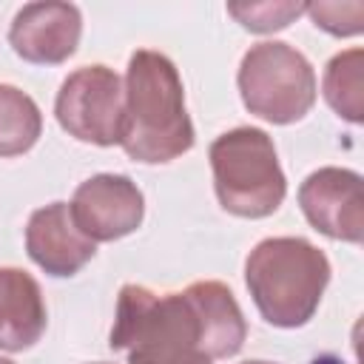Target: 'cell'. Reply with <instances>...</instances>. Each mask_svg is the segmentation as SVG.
<instances>
[{
	"label": "cell",
	"mask_w": 364,
	"mask_h": 364,
	"mask_svg": "<svg viewBox=\"0 0 364 364\" xmlns=\"http://www.w3.org/2000/svg\"><path fill=\"white\" fill-rule=\"evenodd\" d=\"M247 324L230 287L193 282L182 293L125 284L117 299L111 350L128 364H199L242 350Z\"/></svg>",
	"instance_id": "1"
},
{
	"label": "cell",
	"mask_w": 364,
	"mask_h": 364,
	"mask_svg": "<svg viewBox=\"0 0 364 364\" xmlns=\"http://www.w3.org/2000/svg\"><path fill=\"white\" fill-rule=\"evenodd\" d=\"M122 151L145 165L171 162L193 148V122L176 65L151 48H139L125 71Z\"/></svg>",
	"instance_id": "2"
},
{
	"label": "cell",
	"mask_w": 364,
	"mask_h": 364,
	"mask_svg": "<svg viewBox=\"0 0 364 364\" xmlns=\"http://www.w3.org/2000/svg\"><path fill=\"white\" fill-rule=\"evenodd\" d=\"M245 282L259 316L273 327L293 330L316 316L330 282V262L301 236H273L250 250Z\"/></svg>",
	"instance_id": "3"
},
{
	"label": "cell",
	"mask_w": 364,
	"mask_h": 364,
	"mask_svg": "<svg viewBox=\"0 0 364 364\" xmlns=\"http://www.w3.org/2000/svg\"><path fill=\"white\" fill-rule=\"evenodd\" d=\"M210 168L219 205L245 219H262L279 210L287 179L273 139L262 128H233L210 142Z\"/></svg>",
	"instance_id": "4"
},
{
	"label": "cell",
	"mask_w": 364,
	"mask_h": 364,
	"mask_svg": "<svg viewBox=\"0 0 364 364\" xmlns=\"http://www.w3.org/2000/svg\"><path fill=\"white\" fill-rule=\"evenodd\" d=\"M236 82L245 108L273 125L299 122L316 102V71L310 60L279 40L250 46Z\"/></svg>",
	"instance_id": "5"
},
{
	"label": "cell",
	"mask_w": 364,
	"mask_h": 364,
	"mask_svg": "<svg viewBox=\"0 0 364 364\" xmlns=\"http://www.w3.org/2000/svg\"><path fill=\"white\" fill-rule=\"evenodd\" d=\"M63 131L91 145H119L125 131V85L108 65H82L71 71L54 100Z\"/></svg>",
	"instance_id": "6"
},
{
	"label": "cell",
	"mask_w": 364,
	"mask_h": 364,
	"mask_svg": "<svg viewBox=\"0 0 364 364\" xmlns=\"http://www.w3.org/2000/svg\"><path fill=\"white\" fill-rule=\"evenodd\" d=\"M68 208L74 225L97 245L134 233L145 216V196L122 173H97L77 185Z\"/></svg>",
	"instance_id": "7"
},
{
	"label": "cell",
	"mask_w": 364,
	"mask_h": 364,
	"mask_svg": "<svg viewBox=\"0 0 364 364\" xmlns=\"http://www.w3.org/2000/svg\"><path fill=\"white\" fill-rule=\"evenodd\" d=\"M299 205L307 222L338 242L358 245L364 236L361 176L347 168H318L299 188Z\"/></svg>",
	"instance_id": "8"
},
{
	"label": "cell",
	"mask_w": 364,
	"mask_h": 364,
	"mask_svg": "<svg viewBox=\"0 0 364 364\" xmlns=\"http://www.w3.org/2000/svg\"><path fill=\"white\" fill-rule=\"evenodd\" d=\"M82 34V14L74 3H26L9 28V43L17 57L34 65L65 63Z\"/></svg>",
	"instance_id": "9"
},
{
	"label": "cell",
	"mask_w": 364,
	"mask_h": 364,
	"mask_svg": "<svg viewBox=\"0 0 364 364\" xmlns=\"http://www.w3.org/2000/svg\"><path fill=\"white\" fill-rule=\"evenodd\" d=\"M26 250L48 276L68 279L94 259L97 245L74 225L68 202H51L31 213L26 225Z\"/></svg>",
	"instance_id": "10"
},
{
	"label": "cell",
	"mask_w": 364,
	"mask_h": 364,
	"mask_svg": "<svg viewBox=\"0 0 364 364\" xmlns=\"http://www.w3.org/2000/svg\"><path fill=\"white\" fill-rule=\"evenodd\" d=\"M48 316L37 279L20 267H0V350L20 353L46 333Z\"/></svg>",
	"instance_id": "11"
},
{
	"label": "cell",
	"mask_w": 364,
	"mask_h": 364,
	"mask_svg": "<svg viewBox=\"0 0 364 364\" xmlns=\"http://www.w3.org/2000/svg\"><path fill=\"white\" fill-rule=\"evenodd\" d=\"M43 134V114L37 102L14 88L0 82V156H20Z\"/></svg>",
	"instance_id": "12"
},
{
	"label": "cell",
	"mask_w": 364,
	"mask_h": 364,
	"mask_svg": "<svg viewBox=\"0 0 364 364\" xmlns=\"http://www.w3.org/2000/svg\"><path fill=\"white\" fill-rule=\"evenodd\" d=\"M361 68H364V51L361 48H347V51L336 54L327 63V71H324V82H321L324 100L347 122H361L364 119Z\"/></svg>",
	"instance_id": "13"
},
{
	"label": "cell",
	"mask_w": 364,
	"mask_h": 364,
	"mask_svg": "<svg viewBox=\"0 0 364 364\" xmlns=\"http://www.w3.org/2000/svg\"><path fill=\"white\" fill-rule=\"evenodd\" d=\"M228 14H233L247 31L264 34V31H279L299 14H304V3H230Z\"/></svg>",
	"instance_id": "14"
},
{
	"label": "cell",
	"mask_w": 364,
	"mask_h": 364,
	"mask_svg": "<svg viewBox=\"0 0 364 364\" xmlns=\"http://www.w3.org/2000/svg\"><path fill=\"white\" fill-rule=\"evenodd\" d=\"M304 11L313 17L316 28H324L336 37H350L364 28V6L361 3H307Z\"/></svg>",
	"instance_id": "15"
},
{
	"label": "cell",
	"mask_w": 364,
	"mask_h": 364,
	"mask_svg": "<svg viewBox=\"0 0 364 364\" xmlns=\"http://www.w3.org/2000/svg\"><path fill=\"white\" fill-rule=\"evenodd\" d=\"M242 364H276V361H242Z\"/></svg>",
	"instance_id": "16"
},
{
	"label": "cell",
	"mask_w": 364,
	"mask_h": 364,
	"mask_svg": "<svg viewBox=\"0 0 364 364\" xmlns=\"http://www.w3.org/2000/svg\"><path fill=\"white\" fill-rule=\"evenodd\" d=\"M0 364H14V361H9V358H0Z\"/></svg>",
	"instance_id": "17"
},
{
	"label": "cell",
	"mask_w": 364,
	"mask_h": 364,
	"mask_svg": "<svg viewBox=\"0 0 364 364\" xmlns=\"http://www.w3.org/2000/svg\"><path fill=\"white\" fill-rule=\"evenodd\" d=\"M199 364H210V361H199Z\"/></svg>",
	"instance_id": "18"
}]
</instances>
